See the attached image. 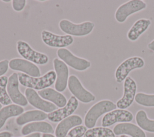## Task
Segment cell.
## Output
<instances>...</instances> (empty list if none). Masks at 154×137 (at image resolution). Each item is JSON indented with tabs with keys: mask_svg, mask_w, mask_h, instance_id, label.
Masks as SVG:
<instances>
[{
	"mask_svg": "<svg viewBox=\"0 0 154 137\" xmlns=\"http://www.w3.org/2000/svg\"><path fill=\"white\" fill-rule=\"evenodd\" d=\"M56 73L51 70L39 77H34L23 73L18 74L19 83L23 86L35 90H43L52 85L56 80Z\"/></svg>",
	"mask_w": 154,
	"mask_h": 137,
	"instance_id": "6da1fadb",
	"label": "cell"
},
{
	"mask_svg": "<svg viewBox=\"0 0 154 137\" xmlns=\"http://www.w3.org/2000/svg\"><path fill=\"white\" fill-rule=\"evenodd\" d=\"M116 104L109 100H103L97 102L90 108L85 116V127L88 129L93 128L101 115L116 109Z\"/></svg>",
	"mask_w": 154,
	"mask_h": 137,
	"instance_id": "7a4b0ae2",
	"label": "cell"
},
{
	"mask_svg": "<svg viewBox=\"0 0 154 137\" xmlns=\"http://www.w3.org/2000/svg\"><path fill=\"white\" fill-rule=\"evenodd\" d=\"M144 60L139 56H132L123 60L115 71L116 81L120 83L128 77L129 74L133 70L140 69L144 66Z\"/></svg>",
	"mask_w": 154,
	"mask_h": 137,
	"instance_id": "3957f363",
	"label": "cell"
},
{
	"mask_svg": "<svg viewBox=\"0 0 154 137\" xmlns=\"http://www.w3.org/2000/svg\"><path fill=\"white\" fill-rule=\"evenodd\" d=\"M94 24L91 21H85L76 24L67 19H62L59 22L60 30L70 36H85L90 34L94 28Z\"/></svg>",
	"mask_w": 154,
	"mask_h": 137,
	"instance_id": "277c9868",
	"label": "cell"
},
{
	"mask_svg": "<svg viewBox=\"0 0 154 137\" xmlns=\"http://www.w3.org/2000/svg\"><path fill=\"white\" fill-rule=\"evenodd\" d=\"M147 7V4L142 0H130L121 4L115 11L114 18L119 23L125 22L131 15L141 11Z\"/></svg>",
	"mask_w": 154,
	"mask_h": 137,
	"instance_id": "5b68a950",
	"label": "cell"
},
{
	"mask_svg": "<svg viewBox=\"0 0 154 137\" xmlns=\"http://www.w3.org/2000/svg\"><path fill=\"white\" fill-rule=\"evenodd\" d=\"M17 51L25 60L38 65H45L49 61L47 55L34 50L28 43L23 40L17 42Z\"/></svg>",
	"mask_w": 154,
	"mask_h": 137,
	"instance_id": "8992f818",
	"label": "cell"
},
{
	"mask_svg": "<svg viewBox=\"0 0 154 137\" xmlns=\"http://www.w3.org/2000/svg\"><path fill=\"white\" fill-rule=\"evenodd\" d=\"M67 86L73 96L84 103H89L95 100V96L82 86L80 80L75 75H71L68 79Z\"/></svg>",
	"mask_w": 154,
	"mask_h": 137,
	"instance_id": "52a82bcc",
	"label": "cell"
},
{
	"mask_svg": "<svg viewBox=\"0 0 154 137\" xmlns=\"http://www.w3.org/2000/svg\"><path fill=\"white\" fill-rule=\"evenodd\" d=\"M57 54L58 57L66 64L76 71H83L91 66V62L89 60L73 55L66 48H59Z\"/></svg>",
	"mask_w": 154,
	"mask_h": 137,
	"instance_id": "ba28073f",
	"label": "cell"
},
{
	"mask_svg": "<svg viewBox=\"0 0 154 137\" xmlns=\"http://www.w3.org/2000/svg\"><path fill=\"white\" fill-rule=\"evenodd\" d=\"M137 86L136 81L128 76L123 83V94L116 102V106L120 109H126L133 103L136 95Z\"/></svg>",
	"mask_w": 154,
	"mask_h": 137,
	"instance_id": "9c48e42d",
	"label": "cell"
},
{
	"mask_svg": "<svg viewBox=\"0 0 154 137\" xmlns=\"http://www.w3.org/2000/svg\"><path fill=\"white\" fill-rule=\"evenodd\" d=\"M42 40L45 44L52 48H64L70 45L73 38L70 35H57L49 31L43 30L41 33Z\"/></svg>",
	"mask_w": 154,
	"mask_h": 137,
	"instance_id": "30bf717a",
	"label": "cell"
},
{
	"mask_svg": "<svg viewBox=\"0 0 154 137\" xmlns=\"http://www.w3.org/2000/svg\"><path fill=\"white\" fill-rule=\"evenodd\" d=\"M134 118L130 111L126 109H114L105 114L102 119V126L107 127L116 123H129Z\"/></svg>",
	"mask_w": 154,
	"mask_h": 137,
	"instance_id": "8fae6325",
	"label": "cell"
},
{
	"mask_svg": "<svg viewBox=\"0 0 154 137\" xmlns=\"http://www.w3.org/2000/svg\"><path fill=\"white\" fill-rule=\"evenodd\" d=\"M18 74L13 72L8 78L7 86V92L11 101L17 105L25 106L28 104L26 97L20 92L19 89Z\"/></svg>",
	"mask_w": 154,
	"mask_h": 137,
	"instance_id": "7c38bea8",
	"label": "cell"
},
{
	"mask_svg": "<svg viewBox=\"0 0 154 137\" xmlns=\"http://www.w3.org/2000/svg\"><path fill=\"white\" fill-rule=\"evenodd\" d=\"M53 65L57 75L55 88L58 92H63L66 89L68 83V67L63 61L58 58L53 60Z\"/></svg>",
	"mask_w": 154,
	"mask_h": 137,
	"instance_id": "4fadbf2b",
	"label": "cell"
},
{
	"mask_svg": "<svg viewBox=\"0 0 154 137\" xmlns=\"http://www.w3.org/2000/svg\"><path fill=\"white\" fill-rule=\"evenodd\" d=\"M78 106V100L73 95L71 96L65 106L49 113L48 114V118L49 121L54 123L60 122L64 119L71 116L76 110Z\"/></svg>",
	"mask_w": 154,
	"mask_h": 137,
	"instance_id": "5bb4252c",
	"label": "cell"
},
{
	"mask_svg": "<svg viewBox=\"0 0 154 137\" xmlns=\"http://www.w3.org/2000/svg\"><path fill=\"white\" fill-rule=\"evenodd\" d=\"M25 95L28 102L40 110L51 113L56 110V106L54 104L42 99L34 89L26 88Z\"/></svg>",
	"mask_w": 154,
	"mask_h": 137,
	"instance_id": "9a60e30c",
	"label": "cell"
},
{
	"mask_svg": "<svg viewBox=\"0 0 154 137\" xmlns=\"http://www.w3.org/2000/svg\"><path fill=\"white\" fill-rule=\"evenodd\" d=\"M9 67L14 71H19L28 75L39 77L41 75L40 71L34 63L25 59L14 58L9 61Z\"/></svg>",
	"mask_w": 154,
	"mask_h": 137,
	"instance_id": "2e32d148",
	"label": "cell"
},
{
	"mask_svg": "<svg viewBox=\"0 0 154 137\" xmlns=\"http://www.w3.org/2000/svg\"><path fill=\"white\" fill-rule=\"evenodd\" d=\"M82 123L81 117L77 115H71L59 123L55 129L56 137H66L68 132L73 127L80 126Z\"/></svg>",
	"mask_w": 154,
	"mask_h": 137,
	"instance_id": "e0dca14e",
	"label": "cell"
},
{
	"mask_svg": "<svg viewBox=\"0 0 154 137\" xmlns=\"http://www.w3.org/2000/svg\"><path fill=\"white\" fill-rule=\"evenodd\" d=\"M115 135H129L131 137H146V133L140 127L131 123L117 124L113 128Z\"/></svg>",
	"mask_w": 154,
	"mask_h": 137,
	"instance_id": "ac0fdd59",
	"label": "cell"
},
{
	"mask_svg": "<svg viewBox=\"0 0 154 137\" xmlns=\"http://www.w3.org/2000/svg\"><path fill=\"white\" fill-rule=\"evenodd\" d=\"M151 24V21L149 19H138L128 30L127 33L128 39L131 42L137 41L141 35L147 30Z\"/></svg>",
	"mask_w": 154,
	"mask_h": 137,
	"instance_id": "d6986e66",
	"label": "cell"
},
{
	"mask_svg": "<svg viewBox=\"0 0 154 137\" xmlns=\"http://www.w3.org/2000/svg\"><path fill=\"white\" fill-rule=\"evenodd\" d=\"M38 94L43 99L53 103L58 107H63L67 103L66 98L60 92L52 88H48L38 91Z\"/></svg>",
	"mask_w": 154,
	"mask_h": 137,
	"instance_id": "ffe728a7",
	"label": "cell"
},
{
	"mask_svg": "<svg viewBox=\"0 0 154 137\" xmlns=\"http://www.w3.org/2000/svg\"><path fill=\"white\" fill-rule=\"evenodd\" d=\"M35 132L44 133H54V129L52 126L47 122L35 121L25 125L21 130V133L23 135H27Z\"/></svg>",
	"mask_w": 154,
	"mask_h": 137,
	"instance_id": "44dd1931",
	"label": "cell"
},
{
	"mask_svg": "<svg viewBox=\"0 0 154 137\" xmlns=\"http://www.w3.org/2000/svg\"><path fill=\"white\" fill-rule=\"evenodd\" d=\"M48 118V115L40 110L26 111L19 115L16 119V123L22 126L32 121H42Z\"/></svg>",
	"mask_w": 154,
	"mask_h": 137,
	"instance_id": "7402d4cb",
	"label": "cell"
},
{
	"mask_svg": "<svg viewBox=\"0 0 154 137\" xmlns=\"http://www.w3.org/2000/svg\"><path fill=\"white\" fill-rule=\"evenodd\" d=\"M24 111L23 108L17 104H9L0 109V129L4 126L7 119L10 117L20 115Z\"/></svg>",
	"mask_w": 154,
	"mask_h": 137,
	"instance_id": "603a6c76",
	"label": "cell"
},
{
	"mask_svg": "<svg viewBox=\"0 0 154 137\" xmlns=\"http://www.w3.org/2000/svg\"><path fill=\"white\" fill-rule=\"evenodd\" d=\"M135 121L143 130L154 133V119H149L145 110H139L136 113Z\"/></svg>",
	"mask_w": 154,
	"mask_h": 137,
	"instance_id": "cb8c5ba5",
	"label": "cell"
},
{
	"mask_svg": "<svg viewBox=\"0 0 154 137\" xmlns=\"http://www.w3.org/2000/svg\"><path fill=\"white\" fill-rule=\"evenodd\" d=\"M83 137H116V135L108 127H96L87 130Z\"/></svg>",
	"mask_w": 154,
	"mask_h": 137,
	"instance_id": "d4e9b609",
	"label": "cell"
},
{
	"mask_svg": "<svg viewBox=\"0 0 154 137\" xmlns=\"http://www.w3.org/2000/svg\"><path fill=\"white\" fill-rule=\"evenodd\" d=\"M8 80V78L5 75L0 77V103L4 106H8L11 103L7 91Z\"/></svg>",
	"mask_w": 154,
	"mask_h": 137,
	"instance_id": "484cf974",
	"label": "cell"
},
{
	"mask_svg": "<svg viewBox=\"0 0 154 137\" xmlns=\"http://www.w3.org/2000/svg\"><path fill=\"white\" fill-rule=\"evenodd\" d=\"M135 102L144 107H154V94H147L144 92L136 94Z\"/></svg>",
	"mask_w": 154,
	"mask_h": 137,
	"instance_id": "4316f807",
	"label": "cell"
},
{
	"mask_svg": "<svg viewBox=\"0 0 154 137\" xmlns=\"http://www.w3.org/2000/svg\"><path fill=\"white\" fill-rule=\"evenodd\" d=\"M87 127L84 126H78L72 129L66 137H82L87 132Z\"/></svg>",
	"mask_w": 154,
	"mask_h": 137,
	"instance_id": "83f0119b",
	"label": "cell"
},
{
	"mask_svg": "<svg viewBox=\"0 0 154 137\" xmlns=\"http://www.w3.org/2000/svg\"><path fill=\"white\" fill-rule=\"evenodd\" d=\"M11 2L13 8L16 11H22L24 8L26 2L25 0H13Z\"/></svg>",
	"mask_w": 154,
	"mask_h": 137,
	"instance_id": "f1b7e54d",
	"label": "cell"
},
{
	"mask_svg": "<svg viewBox=\"0 0 154 137\" xmlns=\"http://www.w3.org/2000/svg\"><path fill=\"white\" fill-rule=\"evenodd\" d=\"M9 67V61L7 59L0 61V77L7 72Z\"/></svg>",
	"mask_w": 154,
	"mask_h": 137,
	"instance_id": "f546056e",
	"label": "cell"
},
{
	"mask_svg": "<svg viewBox=\"0 0 154 137\" xmlns=\"http://www.w3.org/2000/svg\"><path fill=\"white\" fill-rule=\"evenodd\" d=\"M13 134L10 132H2L0 133V137H12Z\"/></svg>",
	"mask_w": 154,
	"mask_h": 137,
	"instance_id": "4dcf8cb0",
	"label": "cell"
},
{
	"mask_svg": "<svg viewBox=\"0 0 154 137\" xmlns=\"http://www.w3.org/2000/svg\"><path fill=\"white\" fill-rule=\"evenodd\" d=\"M147 48L149 49L154 52V39L147 44Z\"/></svg>",
	"mask_w": 154,
	"mask_h": 137,
	"instance_id": "1f68e13d",
	"label": "cell"
},
{
	"mask_svg": "<svg viewBox=\"0 0 154 137\" xmlns=\"http://www.w3.org/2000/svg\"><path fill=\"white\" fill-rule=\"evenodd\" d=\"M23 137H40V134L39 133H34Z\"/></svg>",
	"mask_w": 154,
	"mask_h": 137,
	"instance_id": "d6a6232c",
	"label": "cell"
},
{
	"mask_svg": "<svg viewBox=\"0 0 154 137\" xmlns=\"http://www.w3.org/2000/svg\"><path fill=\"white\" fill-rule=\"evenodd\" d=\"M42 137H55L51 133H44L42 135Z\"/></svg>",
	"mask_w": 154,
	"mask_h": 137,
	"instance_id": "836d02e7",
	"label": "cell"
},
{
	"mask_svg": "<svg viewBox=\"0 0 154 137\" xmlns=\"http://www.w3.org/2000/svg\"><path fill=\"white\" fill-rule=\"evenodd\" d=\"M120 137H129V136H128L127 135H120Z\"/></svg>",
	"mask_w": 154,
	"mask_h": 137,
	"instance_id": "e575fe53",
	"label": "cell"
},
{
	"mask_svg": "<svg viewBox=\"0 0 154 137\" xmlns=\"http://www.w3.org/2000/svg\"><path fill=\"white\" fill-rule=\"evenodd\" d=\"M2 1H3V2H10V0H2Z\"/></svg>",
	"mask_w": 154,
	"mask_h": 137,
	"instance_id": "d590c367",
	"label": "cell"
},
{
	"mask_svg": "<svg viewBox=\"0 0 154 137\" xmlns=\"http://www.w3.org/2000/svg\"><path fill=\"white\" fill-rule=\"evenodd\" d=\"M2 109V104L0 103V109Z\"/></svg>",
	"mask_w": 154,
	"mask_h": 137,
	"instance_id": "8d00e7d4",
	"label": "cell"
}]
</instances>
